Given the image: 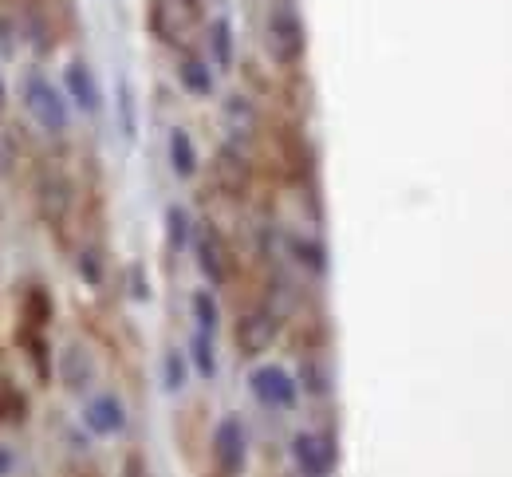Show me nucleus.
I'll return each instance as SVG.
<instances>
[{"mask_svg": "<svg viewBox=\"0 0 512 477\" xmlns=\"http://www.w3.org/2000/svg\"><path fill=\"white\" fill-rule=\"evenodd\" d=\"M260 44H264V56L280 71H296L308 60V24L296 0H268Z\"/></svg>", "mask_w": 512, "mask_h": 477, "instance_id": "1", "label": "nucleus"}, {"mask_svg": "<svg viewBox=\"0 0 512 477\" xmlns=\"http://www.w3.org/2000/svg\"><path fill=\"white\" fill-rule=\"evenodd\" d=\"M142 20L154 44L170 52H186L205 28V0H150Z\"/></svg>", "mask_w": 512, "mask_h": 477, "instance_id": "2", "label": "nucleus"}, {"mask_svg": "<svg viewBox=\"0 0 512 477\" xmlns=\"http://www.w3.org/2000/svg\"><path fill=\"white\" fill-rule=\"evenodd\" d=\"M20 103H24L28 119L48 138H64L71 131V103H67L64 87L52 83V75H44L40 68L24 71V79H20Z\"/></svg>", "mask_w": 512, "mask_h": 477, "instance_id": "3", "label": "nucleus"}, {"mask_svg": "<svg viewBox=\"0 0 512 477\" xmlns=\"http://www.w3.org/2000/svg\"><path fill=\"white\" fill-rule=\"evenodd\" d=\"M284 332V316L272 304H253L233 324V347L241 359H264Z\"/></svg>", "mask_w": 512, "mask_h": 477, "instance_id": "4", "label": "nucleus"}, {"mask_svg": "<svg viewBox=\"0 0 512 477\" xmlns=\"http://www.w3.org/2000/svg\"><path fill=\"white\" fill-rule=\"evenodd\" d=\"M209 458L217 477H245L249 470V430L241 414H221L209 434Z\"/></svg>", "mask_w": 512, "mask_h": 477, "instance_id": "5", "label": "nucleus"}, {"mask_svg": "<svg viewBox=\"0 0 512 477\" xmlns=\"http://www.w3.org/2000/svg\"><path fill=\"white\" fill-rule=\"evenodd\" d=\"M190 249H193V257H197V269L205 276V284H209V288H225L229 276H233V257H229L225 233H221L213 221H201V225H193Z\"/></svg>", "mask_w": 512, "mask_h": 477, "instance_id": "6", "label": "nucleus"}, {"mask_svg": "<svg viewBox=\"0 0 512 477\" xmlns=\"http://www.w3.org/2000/svg\"><path fill=\"white\" fill-rule=\"evenodd\" d=\"M36 209H40V221L48 229H64L71 221V209H75V186L60 166H44L40 178H36Z\"/></svg>", "mask_w": 512, "mask_h": 477, "instance_id": "7", "label": "nucleus"}, {"mask_svg": "<svg viewBox=\"0 0 512 477\" xmlns=\"http://www.w3.org/2000/svg\"><path fill=\"white\" fill-rule=\"evenodd\" d=\"M249 391H253L256 403L264 410H272V414L292 410L296 399H300L296 375L288 367H280V363H256L253 371H249Z\"/></svg>", "mask_w": 512, "mask_h": 477, "instance_id": "8", "label": "nucleus"}, {"mask_svg": "<svg viewBox=\"0 0 512 477\" xmlns=\"http://www.w3.org/2000/svg\"><path fill=\"white\" fill-rule=\"evenodd\" d=\"M292 466L300 477H331L335 462H339V450H335V438L320 434V430H300L292 434Z\"/></svg>", "mask_w": 512, "mask_h": 477, "instance_id": "9", "label": "nucleus"}, {"mask_svg": "<svg viewBox=\"0 0 512 477\" xmlns=\"http://www.w3.org/2000/svg\"><path fill=\"white\" fill-rule=\"evenodd\" d=\"M52 371H56L60 387L71 391V395H87V391L95 387V379H99V363H95L91 347H87V343H79V340L64 343V347L56 351Z\"/></svg>", "mask_w": 512, "mask_h": 477, "instance_id": "10", "label": "nucleus"}, {"mask_svg": "<svg viewBox=\"0 0 512 477\" xmlns=\"http://www.w3.org/2000/svg\"><path fill=\"white\" fill-rule=\"evenodd\" d=\"M79 422H83V430L95 434V438H119V434H127L130 414H127V403H123L115 391H99V395H91V399L83 403Z\"/></svg>", "mask_w": 512, "mask_h": 477, "instance_id": "11", "label": "nucleus"}, {"mask_svg": "<svg viewBox=\"0 0 512 477\" xmlns=\"http://www.w3.org/2000/svg\"><path fill=\"white\" fill-rule=\"evenodd\" d=\"M64 95L67 103L75 107V111H83V115H99L103 111V87H99V79H95V71L87 60H71L64 68Z\"/></svg>", "mask_w": 512, "mask_h": 477, "instance_id": "12", "label": "nucleus"}, {"mask_svg": "<svg viewBox=\"0 0 512 477\" xmlns=\"http://www.w3.org/2000/svg\"><path fill=\"white\" fill-rule=\"evenodd\" d=\"M174 56H178V60H174L178 87H182L190 99H197V103L213 99V95H217V71H213V64H209L201 52H193V48H186V52H174Z\"/></svg>", "mask_w": 512, "mask_h": 477, "instance_id": "13", "label": "nucleus"}, {"mask_svg": "<svg viewBox=\"0 0 512 477\" xmlns=\"http://www.w3.org/2000/svg\"><path fill=\"white\" fill-rule=\"evenodd\" d=\"M56 320V300L40 280H28L16 296V328H32V332H52Z\"/></svg>", "mask_w": 512, "mask_h": 477, "instance_id": "14", "label": "nucleus"}, {"mask_svg": "<svg viewBox=\"0 0 512 477\" xmlns=\"http://www.w3.org/2000/svg\"><path fill=\"white\" fill-rule=\"evenodd\" d=\"M213 178H217L221 194H229V198H241V194L249 190V182H253V166H249V158L241 154V146L225 142V146L217 150V162H213Z\"/></svg>", "mask_w": 512, "mask_h": 477, "instance_id": "15", "label": "nucleus"}, {"mask_svg": "<svg viewBox=\"0 0 512 477\" xmlns=\"http://www.w3.org/2000/svg\"><path fill=\"white\" fill-rule=\"evenodd\" d=\"M205 44H209V64L213 71H233L237 64V32H233V20L229 16H205Z\"/></svg>", "mask_w": 512, "mask_h": 477, "instance_id": "16", "label": "nucleus"}, {"mask_svg": "<svg viewBox=\"0 0 512 477\" xmlns=\"http://www.w3.org/2000/svg\"><path fill=\"white\" fill-rule=\"evenodd\" d=\"M166 162H170V174L178 182H193L201 174V150H197V138L190 135V127H174L166 135Z\"/></svg>", "mask_w": 512, "mask_h": 477, "instance_id": "17", "label": "nucleus"}, {"mask_svg": "<svg viewBox=\"0 0 512 477\" xmlns=\"http://www.w3.org/2000/svg\"><path fill=\"white\" fill-rule=\"evenodd\" d=\"M288 253H292V261L304 269V273L312 276H327V245H323V237L316 233H296V237H288Z\"/></svg>", "mask_w": 512, "mask_h": 477, "instance_id": "18", "label": "nucleus"}, {"mask_svg": "<svg viewBox=\"0 0 512 477\" xmlns=\"http://www.w3.org/2000/svg\"><path fill=\"white\" fill-rule=\"evenodd\" d=\"M296 387H304V395L312 399H327L335 391V375H331V363L323 355H304L300 359V375H296Z\"/></svg>", "mask_w": 512, "mask_h": 477, "instance_id": "19", "label": "nucleus"}, {"mask_svg": "<svg viewBox=\"0 0 512 477\" xmlns=\"http://www.w3.org/2000/svg\"><path fill=\"white\" fill-rule=\"evenodd\" d=\"M190 316H193V332L217 336V328H221V304H217L213 288H193L190 292Z\"/></svg>", "mask_w": 512, "mask_h": 477, "instance_id": "20", "label": "nucleus"}, {"mask_svg": "<svg viewBox=\"0 0 512 477\" xmlns=\"http://www.w3.org/2000/svg\"><path fill=\"white\" fill-rule=\"evenodd\" d=\"M186 359H190V371H197L205 383L217 379V347H213V336L193 332L190 347H186Z\"/></svg>", "mask_w": 512, "mask_h": 477, "instance_id": "21", "label": "nucleus"}, {"mask_svg": "<svg viewBox=\"0 0 512 477\" xmlns=\"http://www.w3.org/2000/svg\"><path fill=\"white\" fill-rule=\"evenodd\" d=\"M166 241L174 253H190V241H193V217L186 205H166Z\"/></svg>", "mask_w": 512, "mask_h": 477, "instance_id": "22", "label": "nucleus"}, {"mask_svg": "<svg viewBox=\"0 0 512 477\" xmlns=\"http://www.w3.org/2000/svg\"><path fill=\"white\" fill-rule=\"evenodd\" d=\"M162 387H166L170 395H182V391L190 387V359H186V351L170 347V351L162 355Z\"/></svg>", "mask_w": 512, "mask_h": 477, "instance_id": "23", "label": "nucleus"}, {"mask_svg": "<svg viewBox=\"0 0 512 477\" xmlns=\"http://www.w3.org/2000/svg\"><path fill=\"white\" fill-rule=\"evenodd\" d=\"M75 273H79V280H87L91 288H99L103 276H107V257H103V249H99V245H79V253H75Z\"/></svg>", "mask_w": 512, "mask_h": 477, "instance_id": "24", "label": "nucleus"}, {"mask_svg": "<svg viewBox=\"0 0 512 477\" xmlns=\"http://www.w3.org/2000/svg\"><path fill=\"white\" fill-rule=\"evenodd\" d=\"M256 107L249 95H229L225 99V123L233 127V131H256Z\"/></svg>", "mask_w": 512, "mask_h": 477, "instance_id": "25", "label": "nucleus"}, {"mask_svg": "<svg viewBox=\"0 0 512 477\" xmlns=\"http://www.w3.org/2000/svg\"><path fill=\"white\" fill-rule=\"evenodd\" d=\"M119 123H123V138L134 142V131H138V107H134V91H130L127 75L119 79Z\"/></svg>", "mask_w": 512, "mask_h": 477, "instance_id": "26", "label": "nucleus"}, {"mask_svg": "<svg viewBox=\"0 0 512 477\" xmlns=\"http://www.w3.org/2000/svg\"><path fill=\"white\" fill-rule=\"evenodd\" d=\"M115 477H150V462H146V454H138V450L123 454V462H119Z\"/></svg>", "mask_w": 512, "mask_h": 477, "instance_id": "27", "label": "nucleus"}, {"mask_svg": "<svg viewBox=\"0 0 512 477\" xmlns=\"http://www.w3.org/2000/svg\"><path fill=\"white\" fill-rule=\"evenodd\" d=\"M12 470H16V454H12V446L0 442V477H12Z\"/></svg>", "mask_w": 512, "mask_h": 477, "instance_id": "28", "label": "nucleus"}, {"mask_svg": "<svg viewBox=\"0 0 512 477\" xmlns=\"http://www.w3.org/2000/svg\"><path fill=\"white\" fill-rule=\"evenodd\" d=\"M8 107V79H4V71H0V111Z\"/></svg>", "mask_w": 512, "mask_h": 477, "instance_id": "29", "label": "nucleus"}, {"mask_svg": "<svg viewBox=\"0 0 512 477\" xmlns=\"http://www.w3.org/2000/svg\"><path fill=\"white\" fill-rule=\"evenodd\" d=\"M8 418V395H4V383H0V422Z\"/></svg>", "mask_w": 512, "mask_h": 477, "instance_id": "30", "label": "nucleus"}]
</instances>
